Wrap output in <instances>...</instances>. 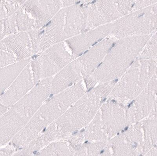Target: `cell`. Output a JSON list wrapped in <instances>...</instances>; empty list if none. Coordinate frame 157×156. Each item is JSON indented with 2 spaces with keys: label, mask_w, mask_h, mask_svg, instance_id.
Masks as SVG:
<instances>
[{
  "label": "cell",
  "mask_w": 157,
  "mask_h": 156,
  "mask_svg": "<svg viewBox=\"0 0 157 156\" xmlns=\"http://www.w3.org/2000/svg\"><path fill=\"white\" fill-rule=\"evenodd\" d=\"M110 92V87L104 83L87 91L45 129L50 141L67 140L85 127L96 116L102 101Z\"/></svg>",
  "instance_id": "obj_1"
},
{
  "label": "cell",
  "mask_w": 157,
  "mask_h": 156,
  "mask_svg": "<svg viewBox=\"0 0 157 156\" xmlns=\"http://www.w3.org/2000/svg\"><path fill=\"white\" fill-rule=\"evenodd\" d=\"M86 92L81 81L59 94L50 96L27 125L8 143L12 145L17 151L23 148L58 119Z\"/></svg>",
  "instance_id": "obj_2"
},
{
  "label": "cell",
  "mask_w": 157,
  "mask_h": 156,
  "mask_svg": "<svg viewBox=\"0 0 157 156\" xmlns=\"http://www.w3.org/2000/svg\"><path fill=\"white\" fill-rule=\"evenodd\" d=\"M152 34L117 39L95 71L88 77L94 84L117 80L139 57Z\"/></svg>",
  "instance_id": "obj_3"
},
{
  "label": "cell",
  "mask_w": 157,
  "mask_h": 156,
  "mask_svg": "<svg viewBox=\"0 0 157 156\" xmlns=\"http://www.w3.org/2000/svg\"><path fill=\"white\" fill-rule=\"evenodd\" d=\"M52 77L40 81L28 94L0 118V144L5 146L29 122L39 108L51 96Z\"/></svg>",
  "instance_id": "obj_4"
},
{
  "label": "cell",
  "mask_w": 157,
  "mask_h": 156,
  "mask_svg": "<svg viewBox=\"0 0 157 156\" xmlns=\"http://www.w3.org/2000/svg\"><path fill=\"white\" fill-rule=\"evenodd\" d=\"M157 67V61L139 57L116 82L112 98L121 103L134 100L149 83Z\"/></svg>",
  "instance_id": "obj_5"
},
{
  "label": "cell",
  "mask_w": 157,
  "mask_h": 156,
  "mask_svg": "<svg viewBox=\"0 0 157 156\" xmlns=\"http://www.w3.org/2000/svg\"><path fill=\"white\" fill-rule=\"evenodd\" d=\"M157 30V3L132 11L115 22L110 35L116 39L152 34Z\"/></svg>",
  "instance_id": "obj_6"
},
{
  "label": "cell",
  "mask_w": 157,
  "mask_h": 156,
  "mask_svg": "<svg viewBox=\"0 0 157 156\" xmlns=\"http://www.w3.org/2000/svg\"><path fill=\"white\" fill-rule=\"evenodd\" d=\"M34 56L30 63L36 84L43 79L53 77L74 60L64 41Z\"/></svg>",
  "instance_id": "obj_7"
},
{
  "label": "cell",
  "mask_w": 157,
  "mask_h": 156,
  "mask_svg": "<svg viewBox=\"0 0 157 156\" xmlns=\"http://www.w3.org/2000/svg\"><path fill=\"white\" fill-rule=\"evenodd\" d=\"M136 0H96L86 5V31L113 23L131 12Z\"/></svg>",
  "instance_id": "obj_8"
},
{
  "label": "cell",
  "mask_w": 157,
  "mask_h": 156,
  "mask_svg": "<svg viewBox=\"0 0 157 156\" xmlns=\"http://www.w3.org/2000/svg\"><path fill=\"white\" fill-rule=\"evenodd\" d=\"M110 144L115 155L137 156L147 154L148 150L144 122L132 126L114 138Z\"/></svg>",
  "instance_id": "obj_9"
},
{
  "label": "cell",
  "mask_w": 157,
  "mask_h": 156,
  "mask_svg": "<svg viewBox=\"0 0 157 156\" xmlns=\"http://www.w3.org/2000/svg\"><path fill=\"white\" fill-rule=\"evenodd\" d=\"M113 23L85 31L64 40L71 51L74 60L111 34Z\"/></svg>",
  "instance_id": "obj_10"
},
{
  "label": "cell",
  "mask_w": 157,
  "mask_h": 156,
  "mask_svg": "<svg viewBox=\"0 0 157 156\" xmlns=\"http://www.w3.org/2000/svg\"><path fill=\"white\" fill-rule=\"evenodd\" d=\"M157 94V77L155 74L144 90L127 109L128 123L137 122L149 116Z\"/></svg>",
  "instance_id": "obj_11"
},
{
  "label": "cell",
  "mask_w": 157,
  "mask_h": 156,
  "mask_svg": "<svg viewBox=\"0 0 157 156\" xmlns=\"http://www.w3.org/2000/svg\"><path fill=\"white\" fill-rule=\"evenodd\" d=\"M100 108L101 119L108 137L117 134L128 123L127 109L120 102L110 100Z\"/></svg>",
  "instance_id": "obj_12"
},
{
  "label": "cell",
  "mask_w": 157,
  "mask_h": 156,
  "mask_svg": "<svg viewBox=\"0 0 157 156\" xmlns=\"http://www.w3.org/2000/svg\"><path fill=\"white\" fill-rule=\"evenodd\" d=\"M21 6L35 22V30L44 27L63 6L61 0H28Z\"/></svg>",
  "instance_id": "obj_13"
},
{
  "label": "cell",
  "mask_w": 157,
  "mask_h": 156,
  "mask_svg": "<svg viewBox=\"0 0 157 156\" xmlns=\"http://www.w3.org/2000/svg\"><path fill=\"white\" fill-rule=\"evenodd\" d=\"M116 39L108 36L77 58L84 79L97 69Z\"/></svg>",
  "instance_id": "obj_14"
},
{
  "label": "cell",
  "mask_w": 157,
  "mask_h": 156,
  "mask_svg": "<svg viewBox=\"0 0 157 156\" xmlns=\"http://www.w3.org/2000/svg\"><path fill=\"white\" fill-rule=\"evenodd\" d=\"M30 63L6 90L1 94V104L12 107L25 96L36 85Z\"/></svg>",
  "instance_id": "obj_15"
},
{
  "label": "cell",
  "mask_w": 157,
  "mask_h": 156,
  "mask_svg": "<svg viewBox=\"0 0 157 156\" xmlns=\"http://www.w3.org/2000/svg\"><path fill=\"white\" fill-rule=\"evenodd\" d=\"M0 50L10 53L17 62L36 55L28 31L18 32L1 40Z\"/></svg>",
  "instance_id": "obj_16"
},
{
  "label": "cell",
  "mask_w": 157,
  "mask_h": 156,
  "mask_svg": "<svg viewBox=\"0 0 157 156\" xmlns=\"http://www.w3.org/2000/svg\"><path fill=\"white\" fill-rule=\"evenodd\" d=\"M83 79L78 61L74 60L52 77L50 96L64 91Z\"/></svg>",
  "instance_id": "obj_17"
},
{
  "label": "cell",
  "mask_w": 157,
  "mask_h": 156,
  "mask_svg": "<svg viewBox=\"0 0 157 156\" xmlns=\"http://www.w3.org/2000/svg\"><path fill=\"white\" fill-rule=\"evenodd\" d=\"M65 12V8H63L47 25L41 28V39L38 53L64 41Z\"/></svg>",
  "instance_id": "obj_18"
},
{
  "label": "cell",
  "mask_w": 157,
  "mask_h": 156,
  "mask_svg": "<svg viewBox=\"0 0 157 156\" xmlns=\"http://www.w3.org/2000/svg\"><path fill=\"white\" fill-rule=\"evenodd\" d=\"M65 8L64 41L85 31L86 26V5L78 4Z\"/></svg>",
  "instance_id": "obj_19"
},
{
  "label": "cell",
  "mask_w": 157,
  "mask_h": 156,
  "mask_svg": "<svg viewBox=\"0 0 157 156\" xmlns=\"http://www.w3.org/2000/svg\"><path fill=\"white\" fill-rule=\"evenodd\" d=\"M32 57L1 67V94L4 93L16 79L24 69L31 62Z\"/></svg>",
  "instance_id": "obj_20"
},
{
  "label": "cell",
  "mask_w": 157,
  "mask_h": 156,
  "mask_svg": "<svg viewBox=\"0 0 157 156\" xmlns=\"http://www.w3.org/2000/svg\"><path fill=\"white\" fill-rule=\"evenodd\" d=\"M37 156H73L67 140L52 142L36 154Z\"/></svg>",
  "instance_id": "obj_21"
},
{
  "label": "cell",
  "mask_w": 157,
  "mask_h": 156,
  "mask_svg": "<svg viewBox=\"0 0 157 156\" xmlns=\"http://www.w3.org/2000/svg\"><path fill=\"white\" fill-rule=\"evenodd\" d=\"M15 20L19 32L35 30V22L22 6L15 13Z\"/></svg>",
  "instance_id": "obj_22"
},
{
  "label": "cell",
  "mask_w": 157,
  "mask_h": 156,
  "mask_svg": "<svg viewBox=\"0 0 157 156\" xmlns=\"http://www.w3.org/2000/svg\"><path fill=\"white\" fill-rule=\"evenodd\" d=\"M15 13L9 17L1 19V40L10 35L19 32L15 20Z\"/></svg>",
  "instance_id": "obj_23"
},
{
  "label": "cell",
  "mask_w": 157,
  "mask_h": 156,
  "mask_svg": "<svg viewBox=\"0 0 157 156\" xmlns=\"http://www.w3.org/2000/svg\"><path fill=\"white\" fill-rule=\"evenodd\" d=\"M139 56L157 61V31L152 35Z\"/></svg>",
  "instance_id": "obj_24"
},
{
  "label": "cell",
  "mask_w": 157,
  "mask_h": 156,
  "mask_svg": "<svg viewBox=\"0 0 157 156\" xmlns=\"http://www.w3.org/2000/svg\"><path fill=\"white\" fill-rule=\"evenodd\" d=\"M21 5L10 0H1V19L12 16Z\"/></svg>",
  "instance_id": "obj_25"
},
{
  "label": "cell",
  "mask_w": 157,
  "mask_h": 156,
  "mask_svg": "<svg viewBox=\"0 0 157 156\" xmlns=\"http://www.w3.org/2000/svg\"><path fill=\"white\" fill-rule=\"evenodd\" d=\"M0 66L1 67L12 64L17 62L15 57L14 56L6 51L0 50Z\"/></svg>",
  "instance_id": "obj_26"
},
{
  "label": "cell",
  "mask_w": 157,
  "mask_h": 156,
  "mask_svg": "<svg viewBox=\"0 0 157 156\" xmlns=\"http://www.w3.org/2000/svg\"><path fill=\"white\" fill-rule=\"evenodd\" d=\"M17 151L16 149L12 145L8 143L6 147L1 149L0 156L13 155Z\"/></svg>",
  "instance_id": "obj_27"
},
{
  "label": "cell",
  "mask_w": 157,
  "mask_h": 156,
  "mask_svg": "<svg viewBox=\"0 0 157 156\" xmlns=\"http://www.w3.org/2000/svg\"><path fill=\"white\" fill-rule=\"evenodd\" d=\"M63 8L79 4L82 0H61Z\"/></svg>",
  "instance_id": "obj_28"
},
{
  "label": "cell",
  "mask_w": 157,
  "mask_h": 156,
  "mask_svg": "<svg viewBox=\"0 0 157 156\" xmlns=\"http://www.w3.org/2000/svg\"><path fill=\"white\" fill-rule=\"evenodd\" d=\"M149 116L150 118L157 119V94L156 97H155L153 107L152 111H151Z\"/></svg>",
  "instance_id": "obj_29"
},
{
  "label": "cell",
  "mask_w": 157,
  "mask_h": 156,
  "mask_svg": "<svg viewBox=\"0 0 157 156\" xmlns=\"http://www.w3.org/2000/svg\"><path fill=\"white\" fill-rule=\"evenodd\" d=\"M147 155L157 156V144L154 146V147L147 153Z\"/></svg>",
  "instance_id": "obj_30"
},
{
  "label": "cell",
  "mask_w": 157,
  "mask_h": 156,
  "mask_svg": "<svg viewBox=\"0 0 157 156\" xmlns=\"http://www.w3.org/2000/svg\"><path fill=\"white\" fill-rule=\"evenodd\" d=\"M10 107L1 104V108H0V110H1V112H0L1 116L6 113L9 110Z\"/></svg>",
  "instance_id": "obj_31"
},
{
  "label": "cell",
  "mask_w": 157,
  "mask_h": 156,
  "mask_svg": "<svg viewBox=\"0 0 157 156\" xmlns=\"http://www.w3.org/2000/svg\"><path fill=\"white\" fill-rule=\"evenodd\" d=\"M10 1H12V2L19 4L20 5H23L26 1H27L28 0H10Z\"/></svg>",
  "instance_id": "obj_32"
},
{
  "label": "cell",
  "mask_w": 157,
  "mask_h": 156,
  "mask_svg": "<svg viewBox=\"0 0 157 156\" xmlns=\"http://www.w3.org/2000/svg\"><path fill=\"white\" fill-rule=\"evenodd\" d=\"M155 75H156V76H157V69L156 70V71H155Z\"/></svg>",
  "instance_id": "obj_33"
}]
</instances>
